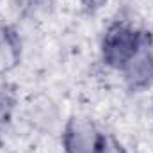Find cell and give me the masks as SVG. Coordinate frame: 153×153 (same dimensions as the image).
I'll list each match as a JSON object with an SVG mask.
<instances>
[{
  "instance_id": "obj_2",
  "label": "cell",
  "mask_w": 153,
  "mask_h": 153,
  "mask_svg": "<svg viewBox=\"0 0 153 153\" xmlns=\"http://www.w3.org/2000/svg\"><path fill=\"white\" fill-rule=\"evenodd\" d=\"M102 132L93 119L85 116H71L62 126V150L64 153H94Z\"/></svg>"
},
{
  "instance_id": "obj_6",
  "label": "cell",
  "mask_w": 153,
  "mask_h": 153,
  "mask_svg": "<svg viewBox=\"0 0 153 153\" xmlns=\"http://www.w3.org/2000/svg\"><path fill=\"white\" fill-rule=\"evenodd\" d=\"M18 109L16 87L9 82H0V134H4L13 123Z\"/></svg>"
},
{
  "instance_id": "obj_3",
  "label": "cell",
  "mask_w": 153,
  "mask_h": 153,
  "mask_svg": "<svg viewBox=\"0 0 153 153\" xmlns=\"http://www.w3.org/2000/svg\"><path fill=\"white\" fill-rule=\"evenodd\" d=\"M121 76L125 85L134 91H146L153 85V41L146 43L123 68Z\"/></svg>"
},
{
  "instance_id": "obj_9",
  "label": "cell",
  "mask_w": 153,
  "mask_h": 153,
  "mask_svg": "<svg viewBox=\"0 0 153 153\" xmlns=\"http://www.w3.org/2000/svg\"><path fill=\"white\" fill-rule=\"evenodd\" d=\"M111 0H78L80 7L85 13H98L100 9H103Z\"/></svg>"
},
{
  "instance_id": "obj_7",
  "label": "cell",
  "mask_w": 153,
  "mask_h": 153,
  "mask_svg": "<svg viewBox=\"0 0 153 153\" xmlns=\"http://www.w3.org/2000/svg\"><path fill=\"white\" fill-rule=\"evenodd\" d=\"M13 2L20 13H23L27 16H36L39 13L46 11L53 0H13Z\"/></svg>"
},
{
  "instance_id": "obj_8",
  "label": "cell",
  "mask_w": 153,
  "mask_h": 153,
  "mask_svg": "<svg viewBox=\"0 0 153 153\" xmlns=\"http://www.w3.org/2000/svg\"><path fill=\"white\" fill-rule=\"evenodd\" d=\"M94 153H126L125 146L117 141V137H114L112 134H105L102 132L100 141H98V148Z\"/></svg>"
},
{
  "instance_id": "obj_5",
  "label": "cell",
  "mask_w": 153,
  "mask_h": 153,
  "mask_svg": "<svg viewBox=\"0 0 153 153\" xmlns=\"http://www.w3.org/2000/svg\"><path fill=\"white\" fill-rule=\"evenodd\" d=\"M57 109L52 103V100L43 98V100H36L34 103H30L29 107V119L32 121L34 126H38L41 130H52L57 125Z\"/></svg>"
},
{
  "instance_id": "obj_4",
  "label": "cell",
  "mask_w": 153,
  "mask_h": 153,
  "mask_svg": "<svg viewBox=\"0 0 153 153\" xmlns=\"http://www.w3.org/2000/svg\"><path fill=\"white\" fill-rule=\"evenodd\" d=\"M22 61V39L14 27L0 23V71H9Z\"/></svg>"
},
{
  "instance_id": "obj_1",
  "label": "cell",
  "mask_w": 153,
  "mask_h": 153,
  "mask_svg": "<svg viewBox=\"0 0 153 153\" xmlns=\"http://www.w3.org/2000/svg\"><path fill=\"white\" fill-rule=\"evenodd\" d=\"M150 41H153L150 32L132 25L130 22H112L105 29L100 43L102 62L111 70L121 71V68Z\"/></svg>"
}]
</instances>
